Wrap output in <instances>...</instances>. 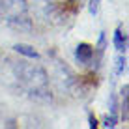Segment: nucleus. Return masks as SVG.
<instances>
[{
    "instance_id": "2",
    "label": "nucleus",
    "mask_w": 129,
    "mask_h": 129,
    "mask_svg": "<svg viewBox=\"0 0 129 129\" xmlns=\"http://www.w3.org/2000/svg\"><path fill=\"white\" fill-rule=\"evenodd\" d=\"M0 11L6 13L10 19H26V0H0Z\"/></svg>"
},
{
    "instance_id": "7",
    "label": "nucleus",
    "mask_w": 129,
    "mask_h": 129,
    "mask_svg": "<svg viewBox=\"0 0 129 129\" xmlns=\"http://www.w3.org/2000/svg\"><path fill=\"white\" fill-rule=\"evenodd\" d=\"M127 58H125V52H123V54H120L118 58H116V73L118 75H122L123 71H125V68H127Z\"/></svg>"
},
{
    "instance_id": "6",
    "label": "nucleus",
    "mask_w": 129,
    "mask_h": 129,
    "mask_svg": "<svg viewBox=\"0 0 129 129\" xmlns=\"http://www.w3.org/2000/svg\"><path fill=\"white\" fill-rule=\"evenodd\" d=\"M127 90H129V86L125 84V86L122 88V94H123V101H122V118H123V122H127V107H129V95H127Z\"/></svg>"
},
{
    "instance_id": "3",
    "label": "nucleus",
    "mask_w": 129,
    "mask_h": 129,
    "mask_svg": "<svg viewBox=\"0 0 129 129\" xmlns=\"http://www.w3.org/2000/svg\"><path fill=\"white\" fill-rule=\"evenodd\" d=\"M75 56H77V60L81 62V64H90L92 60H94V47L88 45V43H79L77 49H75Z\"/></svg>"
},
{
    "instance_id": "8",
    "label": "nucleus",
    "mask_w": 129,
    "mask_h": 129,
    "mask_svg": "<svg viewBox=\"0 0 129 129\" xmlns=\"http://www.w3.org/2000/svg\"><path fill=\"white\" fill-rule=\"evenodd\" d=\"M103 52H105V34H101L99 36V43H97V62L101 60Z\"/></svg>"
},
{
    "instance_id": "11",
    "label": "nucleus",
    "mask_w": 129,
    "mask_h": 129,
    "mask_svg": "<svg viewBox=\"0 0 129 129\" xmlns=\"http://www.w3.org/2000/svg\"><path fill=\"white\" fill-rule=\"evenodd\" d=\"M90 127H92V129L97 127V120H95V116H90Z\"/></svg>"
},
{
    "instance_id": "4",
    "label": "nucleus",
    "mask_w": 129,
    "mask_h": 129,
    "mask_svg": "<svg viewBox=\"0 0 129 129\" xmlns=\"http://www.w3.org/2000/svg\"><path fill=\"white\" fill-rule=\"evenodd\" d=\"M13 49H15V52H19V54L26 56V58H39V52L36 51L32 45H26V43H17Z\"/></svg>"
},
{
    "instance_id": "10",
    "label": "nucleus",
    "mask_w": 129,
    "mask_h": 129,
    "mask_svg": "<svg viewBox=\"0 0 129 129\" xmlns=\"http://www.w3.org/2000/svg\"><path fill=\"white\" fill-rule=\"evenodd\" d=\"M99 4H101V0H90V13H92V15H97V11H99Z\"/></svg>"
},
{
    "instance_id": "9",
    "label": "nucleus",
    "mask_w": 129,
    "mask_h": 129,
    "mask_svg": "<svg viewBox=\"0 0 129 129\" xmlns=\"http://www.w3.org/2000/svg\"><path fill=\"white\" fill-rule=\"evenodd\" d=\"M116 122H118L116 114H110V116L105 118V123H103V125H105V127H114V125H116Z\"/></svg>"
},
{
    "instance_id": "1",
    "label": "nucleus",
    "mask_w": 129,
    "mask_h": 129,
    "mask_svg": "<svg viewBox=\"0 0 129 129\" xmlns=\"http://www.w3.org/2000/svg\"><path fill=\"white\" fill-rule=\"evenodd\" d=\"M13 73H15L19 84L30 95H36L38 99H51L49 79L43 68L30 66V64H24V62H15L13 64Z\"/></svg>"
},
{
    "instance_id": "5",
    "label": "nucleus",
    "mask_w": 129,
    "mask_h": 129,
    "mask_svg": "<svg viewBox=\"0 0 129 129\" xmlns=\"http://www.w3.org/2000/svg\"><path fill=\"white\" fill-rule=\"evenodd\" d=\"M114 47H116L120 52L127 51V36H125V32H123L122 28H118L116 32H114Z\"/></svg>"
}]
</instances>
